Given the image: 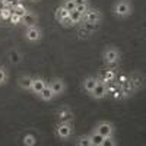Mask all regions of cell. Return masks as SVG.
Masks as SVG:
<instances>
[{
	"label": "cell",
	"instance_id": "obj_1",
	"mask_svg": "<svg viewBox=\"0 0 146 146\" xmlns=\"http://www.w3.org/2000/svg\"><path fill=\"white\" fill-rule=\"evenodd\" d=\"M111 12H113L114 18H117L118 21H124V19H129L133 15L135 6H133L131 0H115L113 3Z\"/></svg>",
	"mask_w": 146,
	"mask_h": 146
},
{
	"label": "cell",
	"instance_id": "obj_2",
	"mask_svg": "<svg viewBox=\"0 0 146 146\" xmlns=\"http://www.w3.org/2000/svg\"><path fill=\"white\" fill-rule=\"evenodd\" d=\"M101 58L104 66L108 67H120L121 63V51L115 45H107L101 51Z\"/></svg>",
	"mask_w": 146,
	"mask_h": 146
},
{
	"label": "cell",
	"instance_id": "obj_3",
	"mask_svg": "<svg viewBox=\"0 0 146 146\" xmlns=\"http://www.w3.org/2000/svg\"><path fill=\"white\" fill-rule=\"evenodd\" d=\"M76 28H78V32H76L78 40H89L100 31L101 22H85V21H82Z\"/></svg>",
	"mask_w": 146,
	"mask_h": 146
},
{
	"label": "cell",
	"instance_id": "obj_4",
	"mask_svg": "<svg viewBox=\"0 0 146 146\" xmlns=\"http://www.w3.org/2000/svg\"><path fill=\"white\" fill-rule=\"evenodd\" d=\"M73 133H75V126L73 123H67V121H57L56 126H54V136L62 140V142H66L69 140Z\"/></svg>",
	"mask_w": 146,
	"mask_h": 146
},
{
	"label": "cell",
	"instance_id": "obj_5",
	"mask_svg": "<svg viewBox=\"0 0 146 146\" xmlns=\"http://www.w3.org/2000/svg\"><path fill=\"white\" fill-rule=\"evenodd\" d=\"M127 78L131 83L133 89H135V92L137 94L139 91H142L145 88V82H146V78H145V73L139 69H135V70H130L127 73Z\"/></svg>",
	"mask_w": 146,
	"mask_h": 146
},
{
	"label": "cell",
	"instance_id": "obj_6",
	"mask_svg": "<svg viewBox=\"0 0 146 146\" xmlns=\"http://www.w3.org/2000/svg\"><path fill=\"white\" fill-rule=\"evenodd\" d=\"M44 36V32H42V28L40 25H32V27H27L25 31H23V40L27 42H31V44H36L42 40Z\"/></svg>",
	"mask_w": 146,
	"mask_h": 146
},
{
	"label": "cell",
	"instance_id": "obj_7",
	"mask_svg": "<svg viewBox=\"0 0 146 146\" xmlns=\"http://www.w3.org/2000/svg\"><path fill=\"white\" fill-rule=\"evenodd\" d=\"M120 67H108V66H102L101 69H98V72L95 73V76L98 78L102 82H114L115 80V76H117V70Z\"/></svg>",
	"mask_w": 146,
	"mask_h": 146
},
{
	"label": "cell",
	"instance_id": "obj_8",
	"mask_svg": "<svg viewBox=\"0 0 146 146\" xmlns=\"http://www.w3.org/2000/svg\"><path fill=\"white\" fill-rule=\"evenodd\" d=\"M94 130L98 131L100 135H102L104 137L114 136L115 135V126H114V123H111V121H108V120L98 121V123L94 126Z\"/></svg>",
	"mask_w": 146,
	"mask_h": 146
},
{
	"label": "cell",
	"instance_id": "obj_9",
	"mask_svg": "<svg viewBox=\"0 0 146 146\" xmlns=\"http://www.w3.org/2000/svg\"><path fill=\"white\" fill-rule=\"evenodd\" d=\"M48 86L51 88V91H53L56 98H57V96L64 95V92L67 91V85H66L64 79L57 78V76H54V78H51L50 80H48Z\"/></svg>",
	"mask_w": 146,
	"mask_h": 146
},
{
	"label": "cell",
	"instance_id": "obj_10",
	"mask_svg": "<svg viewBox=\"0 0 146 146\" xmlns=\"http://www.w3.org/2000/svg\"><path fill=\"white\" fill-rule=\"evenodd\" d=\"M91 98H94L95 101H102L105 98H108V89H107V82H102L98 79V83L95 85V88L92 89V92L89 94Z\"/></svg>",
	"mask_w": 146,
	"mask_h": 146
},
{
	"label": "cell",
	"instance_id": "obj_11",
	"mask_svg": "<svg viewBox=\"0 0 146 146\" xmlns=\"http://www.w3.org/2000/svg\"><path fill=\"white\" fill-rule=\"evenodd\" d=\"M102 10L100 7H95V6H89L88 10L82 15V21L85 22H102Z\"/></svg>",
	"mask_w": 146,
	"mask_h": 146
},
{
	"label": "cell",
	"instance_id": "obj_12",
	"mask_svg": "<svg viewBox=\"0 0 146 146\" xmlns=\"http://www.w3.org/2000/svg\"><path fill=\"white\" fill-rule=\"evenodd\" d=\"M56 118L57 121H67V123H73L75 121V114H73L72 108L69 105H62L56 110Z\"/></svg>",
	"mask_w": 146,
	"mask_h": 146
},
{
	"label": "cell",
	"instance_id": "obj_13",
	"mask_svg": "<svg viewBox=\"0 0 146 146\" xmlns=\"http://www.w3.org/2000/svg\"><path fill=\"white\" fill-rule=\"evenodd\" d=\"M98 83V78H96L95 75H89V76H85L83 79H82V82H80V88H82V91L85 92V94H91L92 92V89L95 88V85Z\"/></svg>",
	"mask_w": 146,
	"mask_h": 146
},
{
	"label": "cell",
	"instance_id": "obj_14",
	"mask_svg": "<svg viewBox=\"0 0 146 146\" xmlns=\"http://www.w3.org/2000/svg\"><path fill=\"white\" fill-rule=\"evenodd\" d=\"M47 83H48V80H47L45 78L40 76V75L32 76V88H31V94L36 96V95H38V94L41 92V89L45 86Z\"/></svg>",
	"mask_w": 146,
	"mask_h": 146
},
{
	"label": "cell",
	"instance_id": "obj_15",
	"mask_svg": "<svg viewBox=\"0 0 146 146\" xmlns=\"http://www.w3.org/2000/svg\"><path fill=\"white\" fill-rule=\"evenodd\" d=\"M21 25H23L25 28L27 27H32V25H38V15H36L34 10L28 9L27 13L22 16V23Z\"/></svg>",
	"mask_w": 146,
	"mask_h": 146
},
{
	"label": "cell",
	"instance_id": "obj_16",
	"mask_svg": "<svg viewBox=\"0 0 146 146\" xmlns=\"http://www.w3.org/2000/svg\"><path fill=\"white\" fill-rule=\"evenodd\" d=\"M18 86L19 89L25 91V92H31V88H32V76L25 73V75H21L18 78Z\"/></svg>",
	"mask_w": 146,
	"mask_h": 146
},
{
	"label": "cell",
	"instance_id": "obj_17",
	"mask_svg": "<svg viewBox=\"0 0 146 146\" xmlns=\"http://www.w3.org/2000/svg\"><path fill=\"white\" fill-rule=\"evenodd\" d=\"M120 89H121V94H123V100H129V98H131V96L136 95V92H135V89H133L129 78L120 85Z\"/></svg>",
	"mask_w": 146,
	"mask_h": 146
},
{
	"label": "cell",
	"instance_id": "obj_18",
	"mask_svg": "<svg viewBox=\"0 0 146 146\" xmlns=\"http://www.w3.org/2000/svg\"><path fill=\"white\" fill-rule=\"evenodd\" d=\"M36 98L38 100H41V101H44V102H51L56 96H54V94H53V91H51V88L48 86V83L45 85V86L41 89V92L36 95Z\"/></svg>",
	"mask_w": 146,
	"mask_h": 146
},
{
	"label": "cell",
	"instance_id": "obj_19",
	"mask_svg": "<svg viewBox=\"0 0 146 146\" xmlns=\"http://www.w3.org/2000/svg\"><path fill=\"white\" fill-rule=\"evenodd\" d=\"M7 60H9V63H10L12 66H18V64L22 63L23 56H22V53H19L18 50L12 48V50L7 53Z\"/></svg>",
	"mask_w": 146,
	"mask_h": 146
},
{
	"label": "cell",
	"instance_id": "obj_20",
	"mask_svg": "<svg viewBox=\"0 0 146 146\" xmlns=\"http://www.w3.org/2000/svg\"><path fill=\"white\" fill-rule=\"evenodd\" d=\"M69 13H70L69 10H66L62 5H58V7H56V10H54V19H56V22L58 23L60 21H63L64 18L69 16Z\"/></svg>",
	"mask_w": 146,
	"mask_h": 146
},
{
	"label": "cell",
	"instance_id": "obj_21",
	"mask_svg": "<svg viewBox=\"0 0 146 146\" xmlns=\"http://www.w3.org/2000/svg\"><path fill=\"white\" fill-rule=\"evenodd\" d=\"M89 137H91V142H92V146H102L104 143V136L100 135L98 131H95L94 129L89 131Z\"/></svg>",
	"mask_w": 146,
	"mask_h": 146
},
{
	"label": "cell",
	"instance_id": "obj_22",
	"mask_svg": "<svg viewBox=\"0 0 146 146\" xmlns=\"http://www.w3.org/2000/svg\"><path fill=\"white\" fill-rule=\"evenodd\" d=\"M22 145L23 146H35L36 145V136L34 133H25L22 137Z\"/></svg>",
	"mask_w": 146,
	"mask_h": 146
},
{
	"label": "cell",
	"instance_id": "obj_23",
	"mask_svg": "<svg viewBox=\"0 0 146 146\" xmlns=\"http://www.w3.org/2000/svg\"><path fill=\"white\" fill-rule=\"evenodd\" d=\"M75 145H78V146H92V142H91V137H89V133L78 136L76 140H75Z\"/></svg>",
	"mask_w": 146,
	"mask_h": 146
},
{
	"label": "cell",
	"instance_id": "obj_24",
	"mask_svg": "<svg viewBox=\"0 0 146 146\" xmlns=\"http://www.w3.org/2000/svg\"><path fill=\"white\" fill-rule=\"evenodd\" d=\"M69 19L72 22V27L76 28L79 23L82 22V13H79V12H76V10H73V12H70V13H69Z\"/></svg>",
	"mask_w": 146,
	"mask_h": 146
},
{
	"label": "cell",
	"instance_id": "obj_25",
	"mask_svg": "<svg viewBox=\"0 0 146 146\" xmlns=\"http://www.w3.org/2000/svg\"><path fill=\"white\" fill-rule=\"evenodd\" d=\"M7 80H9V72L3 64H0V86H5Z\"/></svg>",
	"mask_w": 146,
	"mask_h": 146
},
{
	"label": "cell",
	"instance_id": "obj_26",
	"mask_svg": "<svg viewBox=\"0 0 146 146\" xmlns=\"http://www.w3.org/2000/svg\"><path fill=\"white\" fill-rule=\"evenodd\" d=\"M10 15H12V7L6 6L3 9H0V21H3V22L9 21L10 19Z\"/></svg>",
	"mask_w": 146,
	"mask_h": 146
},
{
	"label": "cell",
	"instance_id": "obj_27",
	"mask_svg": "<svg viewBox=\"0 0 146 146\" xmlns=\"http://www.w3.org/2000/svg\"><path fill=\"white\" fill-rule=\"evenodd\" d=\"M126 79H127V72L118 69V70H117V76H115V80H114V82H115L117 85H121Z\"/></svg>",
	"mask_w": 146,
	"mask_h": 146
},
{
	"label": "cell",
	"instance_id": "obj_28",
	"mask_svg": "<svg viewBox=\"0 0 146 146\" xmlns=\"http://www.w3.org/2000/svg\"><path fill=\"white\" fill-rule=\"evenodd\" d=\"M9 22H10L13 27H18V25H21V23H22V16H19L18 13H15V12L12 10V15H10Z\"/></svg>",
	"mask_w": 146,
	"mask_h": 146
},
{
	"label": "cell",
	"instance_id": "obj_29",
	"mask_svg": "<svg viewBox=\"0 0 146 146\" xmlns=\"http://www.w3.org/2000/svg\"><path fill=\"white\" fill-rule=\"evenodd\" d=\"M117 145H118V140H117L115 135H114V136L104 137V143H102V146H117Z\"/></svg>",
	"mask_w": 146,
	"mask_h": 146
},
{
	"label": "cell",
	"instance_id": "obj_30",
	"mask_svg": "<svg viewBox=\"0 0 146 146\" xmlns=\"http://www.w3.org/2000/svg\"><path fill=\"white\" fill-rule=\"evenodd\" d=\"M60 5H62L66 10H69V12H73V10L76 9V3L73 2V0H63Z\"/></svg>",
	"mask_w": 146,
	"mask_h": 146
},
{
	"label": "cell",
	"instance_id": "obj_31",
	"mask_svg": "<svg viewBox=\"0 0 146 146\" xmlns=\"http://www.w3.org/2000/svg\"><path fill=\"white\" fill-rule=\"evenodd\" d=\"M89 6H91L89 3H83V5H78L75 10H76V12H79V13H82V15H83L85 12L88 10V7H89Z\"/></svg>",
	"mask_w": 146,
	"mask_h": 146
},
{
	"label": "cell",
	"instance_id": "obj_32",
	"mask_svg": "<svg viewBox=\"0 0 146 146\" xmlns=\"http://www.w3.org/2000/svg\"><path fill=\"white\" fill-rule=\"evenodd\" d=\"M73 2H75L76 6H78V5H83V3H89V0H73Z\"/></svg>",
	"mask_w": 146,
	"mask_h": 146
},
{
	"label": "cell",
	"instance_id": "obj_33",
	"mask_svg": "<svg viewBox=\"0 0 146 146\" xmlns=\"http://www.w3.org/2000/svg\"><path fill=\"white\" fill-rule=\"evenodd\" d=\"M21 2H23V0H10V2H9V5H10V7H12L13 5H16V3H21Z\"/></svg>",
	"mask_w": 146,
	"mask_h": 146
},
{
	"label": "cell",
	"instance_id": "obj_34",
	"mask_svg": "<svg viewBox=\"0 0 146 146\" xmlns=\"http://www.w3.org/2000/svg\"><path fill=\"white\" fill-rule=\"evenodd\" d=\"M29 2H32V3H36V2H41V0H29Z\"/></svg>",
	"mask_w": 146,
	"mask_h": 146
},
{
	"label": "cell",
	"instance_id": "obj_35",
	"mask_svg": "<svg viewBox=\"0 0 146 146\" xmlns=\"http://www.w3.org/2000/svg\"><path fill=\"white\" fill-rule=\"evenodd\" d=\"M5 2H7V3H9V2H10V0H5ZM9 6H10V5H9Z\"/></svg>",
	"mask_w": 146,
	"mask_h": 146
},
{
	"label": "cell",
	"instance_id": "obj_36",
	"mask_svg": "<svg viewBox=\"0 0 146 146\" xmlns=\"http://www.w3.org/2000/svg\"><path fill=\"white\" fill-rule=\"evenodd\" d=\"M2 2H5V0H0V3H2Z\"/></svg>",
	"mask_w": 146,
	"mask_h": 146
}]
</instances>
